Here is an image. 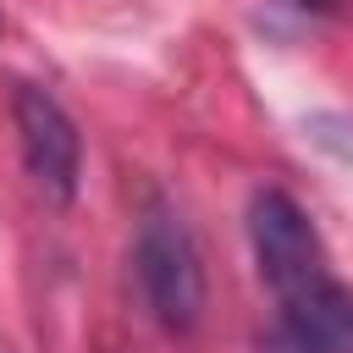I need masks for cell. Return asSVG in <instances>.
<instances>
[{"label": "cell", "mask_w": 353, "mask_h": 353, "mask_svg": "<svg viewBox=\"0 0 353 353\" xmlns=\"http://www.w3.org/2000/svg\"><path fill=\"white\" fill-rule=\"evenodd\" d=\"M276 342L281 353H353V287L320 276L314 287L281 298Z\"/></svg>", "instance_id": "obj_4"}, {"label": "cell", "mask_w": 353, "mask_h": 353, "mask_svg": "<svg viewBox=\"0 0 353 353\" xmlns=\"http://www.w3.org/2000/svg\"><path fill=\"white\" fill-rule=\"evenodd\" d=\"M0 353H6V347H0Z\"/></svg>", "instance_id": "obj_6"}, {"label": "cell", "mask_w": 353, "mask_h": 353, "mask_svg": "<svg viewBox=\"0 0 353 353\" xmlns=\"http://www.w3.org/2000/svg\"><path fill=\"white\" fill-rule=\"evenodd\" d=\"M298 6H309V11H331L336 0H298Z\"/></svg>", "instance_id": "obj_5"}, {"label": "cell", "mask_w": 353, "mask_h": 353, "mask_svg": "<svg viewBox=\"0 0 353 353\" xmlns=\"http://www.w3.org/2000/svg\"><path fill=\"white\" fill-rule=\"evenodd\" d=\"M132 270H138L149 314L165 331L188 336L204 320V259H199V243H193L182 210H171L165 199H149L143 215H138Z\"/></svg>", "instance_id": "obj_1"}, {"label": "cell", "mask_w": 353, "mask_h": 353, "mask_svg": "<svg viewBox=\"0 0 353 353\" xmlns=\"http://www.w3.org/2000/svg\"><path fill=\"white\" fill-rule=\"evenodd\" d=\"M248 243H254L259 276L276 292V303L314 287L320 276H331V259H325V243H320L314 221L281 188H259L248 199Z\"/></svg>", "instance_id": "obj_2"}, {"label": "cell", "mask_w": 353, "mask_h": 353, "mask_svg": "<svg viewBox=\"0 0 353 353\" xmlns=\"http://www.w3.org/2000/svg\"><path fill=\"white\" fill-rule=\"evenodd\" d=\"M11 121H17V149H22V165H28L33 188L50 204H72L77 199V182H83V138H77V121L39 83H17L11 88Z\"/></svg>", "instance_id": "obj_3"}]
</instances>
